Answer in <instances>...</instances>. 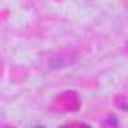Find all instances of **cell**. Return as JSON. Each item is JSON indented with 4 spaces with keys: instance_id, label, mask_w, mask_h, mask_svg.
Returning <instances> with one entry per match:
<instances>
[{
    "instance_id": "1",
    "label": "cell",
    "mask_w": 128,
    "mask_h": 128,
    "mask_svg": "<svg viewBox=\"0 0 128 128\" xmlns=\"http://www.w3.org/2000/svg\"><path fill=\"white\" fill-rule=\"evenodd\" d=\"M35 128H44V126H35Z\"/></svg>"
}]
</instances>
